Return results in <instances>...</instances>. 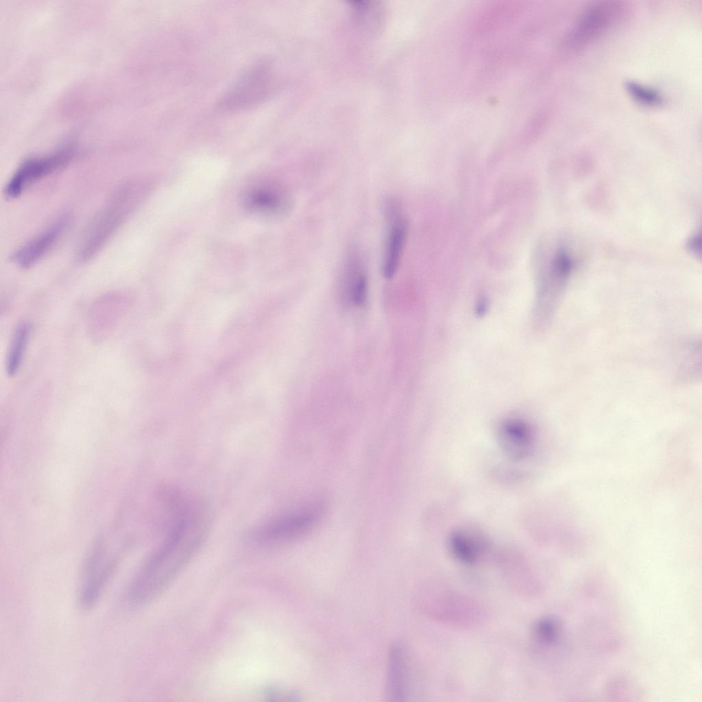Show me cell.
Listing matches in <instances>:
<instances>
[{"label":"cell","instance_id":"44dd1931","mask_svg":"<svg viewBox=\"0 0 702 702\" xmlns=\"http://www.w3.org/2000/svg\"><path fill=\"white\" fill-rule=\"evenodd\" d=\"M265 696L274 701H292L297 695L284 688L272 686L265 690Z\"/></svg>","mask_w":702,"mask_h":702},{"label":"cell","instance_id":"7c38bea8","mask_svg":"<svg viewBox=\"0 0 702 702\" xmlns=\"http://www.w3.org/2000/svg\"><path fill=\"white\" fill-rule=\"evenodd\" d=\"M67 220L61 219L17 249L12 261L23 268H28L40 260L54 245L66 227Z\"/></svg>","mask_w":702,"mask_h":702},{"label":"cell","instance_id":"4fadbf2b","mask_svg":"<svg viewBox=\"0 0 702 702\" xmlns=\"http://www.w3.org/2000/svg\"><path fill=\"white\" fill-rule=\"evenodd\" d=\"M408 666L403 649L394 644L388 658L387 693L390 701H403L407 695Z\"/></svg>","mask_w":702,"mask_h":702},{"label":"cell","instance_id":"ac0fdd59","mask_svg":"<svg viewBox=\"0 0 702 702\" xmlns=\"http://www.w3.org/2000/svg\"><path fill=\"white\" fill-rule=\"evenodd\" d=\"M352 6L356 12V16L368 26H374L381 20L382 7L376 2L356 1L352 2Z\"/></svg>","mask_w":702,"mask_h":702},{"label":"cell","instance_id":"8992f818","mask_svg":"<svg viewBox=\"0 0 702 702\" xmlns=\"http://www.w3.org/2000/svg\"><path fill=\"white\" fill-rule=\"evenodd\" d=\"M383 213L385 234L381 271L386 279L396 274L403 253L408 234V221L399 202L394 197L383 201Z\"/></svg>","mask_w":702,"mask_h":702},{"label":"cell","instance_id":"7a4b0ae2","mask_svg":"<svg viewBox=\"0 0 702 702\" xmlns=\"http://www.w3.org/2000/svg\"><path fill=\"white\" fill-rule=\"evenodd\" d=\"M144 190L142 183L132 181L114 193L84 234L77 253L80 261L98 252L136 206Z\"/></svg>","mask_w":702,"mask_h":702},{"label":"cell","instance_id":"9c48e42d","mask_svg":"<svg viewBox=\"0 0 702 702\" xmlns=\"http://www.w3.org/2000/svg\"><path fill=\"white\" fill-rule=\"evenodd\" d=\"M71 149H63L48 156L33 158L23 162L14 172L5 186L10 197H16L32 183L53 173L66 164L72 157Z\"/></svg>","mask_w":702,"mask_h":702},{"label":"cell","instance_id":"2e32d148","mask_svg":"<svg viewBox=\"0 0 702 702\" xmlns=\"http://www.w3.org/2000/svg\"><path fill=\"white\" fill-rule=\"evenodd\" d=\"M450 548L453 556L463 564H472L478 559L476 544L463 533H455L451 536Z\"/></svg>","mask_w":702,"mask_h":702},{"label":"cell","instance_id":"3957f363","mask_svg":"<svg viewBox=\"0 0 702 702\" xmlns=\"http://www.w3.org/2000/svg\"><path fill=\"white\" fill-rule=\"evenodd\" d=\"M418 603L420 609L431 618L452 626L474 625L483 620L485 614L479 603L442 585L426 588L420 592Z\"/></svg>","mask_w":702,"mask_h":702},{"label":"cell","instance_id":"6da1fadb","mask_svg":"<svg viewBox=\"0 0 702 702\" xmlns=\"http://www.w3.org/2000/svg\"><path fill=\"white\" fill-rule=\"evenodd\" d=\"M173 514L166 539L128 585L125 600L130 607L145 605L159 596L195 556L205 539L210 518L204 503H184Z\"/></svg>","mask_w":702,"mask_h":702},{"label":"cell","instance_id":"8fae6325","mask_svg":"<svg viewBox=\"0 0 702 702\" xmlns=\"http://www.w3.org/2000/svg\"><path fill=\"white\" fill-rule=\"evenodd\" d=\"M341 295L345 302L356 306L367 302L368 280L365 263L360 253L350 248L344 257L339 282Z\"/></svg>","mask_w":702,"mask_h":702},{"label":"cell","instance_id":"277c9868","mask_svg":"<svg viewBox=\"0 0 702 702\" xmlns=\"http://www.w3.org/2000/svg\"><path fill=\"white\" fill-rule=\"evenodd\" d=\"M118 565L115 557L106 556L101 543L97 544L83 563L77 589V603L89 609L98 601Z\"/></svg>","mask_w":702,"mask_h":702},{"label":"cell","instance_id":"30bf717a","mask_svg":"<svg viewBox=\"0 0 702 702\" xmlns=\"http://www.w3.org/2000/svg\"><path fill=\"white\" fill-rule=\"evenodd\" d=\"M322 512L319 505L276 518L254 531L256 539L285 540L300 536L316 524Z\"/></svg>","mask_w":702,"mask_h":702},{"label":"cell","instance_id":"5bb4252c","mask_svg":"<svg viewBox=\"0 0 702 702\" xmlns=\"http://www.w3.org/2000/svg\"><path fill=\"white\" fill-rule=\"evenodd\" d=\"M500 440L506 451L515 458H523L531 450L533 435L526 425L511 422L503 426Z\"/></svg>","mask_w":702,"mask_h":702},{"label":"cell","instance_id":"5b68a950","mask_svg":"<svg viewBox=\"0 0 702 702\" xmlns=\"http://www.w3.org/2000/svg\"><path fill=\"white\" fill-rule=\"evenodd\" d=\"M272 73L270 64L261 61L239 79V82L218 102L221 110L243 109L261 101L272 88Z\"/></svg>","mask_w":702,"mask_h":702},{"label":"cell","instance_id":"ba28073f","mask_svg":"<svg viewBox=\"0 0 702 702\" xmlns=\"http://www.w3.org/2000/svg\"><path fill=\"white\" fill-rule=\"evenodd\" d=\"M623 5L614 1H600L587 8L581 14L568 36L573 47L587 44L617 23Z\"/></svg>","mask_w":702,"mask_h":702},{"label":"cell","instance_id":"d6986e66","mask_svg":"<svg viewBox=\"0 0 702 702\" xmlns=\"http://www.w3.org/2000/svg\"><path fill=\"white\" fill-rule=\"evenodd\" d=\"M559 631V622L550 617H545L539 620L534 627L536 638L544 644H553L557 641Z\"/></svg>","mask_w":702,"mask_h":702},{"label":"cell","instance_id":"ffe728a7","mask_svg":"<svg viewBox=\"0 0 702 702\" xmlns=\"http://www.w3.org/2000/svg\"><path fill=\"white\" fill-rule=\"evenodd\" d=\"M553 267V272L559 278H564L570 273L572 268V262L565 251L560 250L558 252L554 258Z\"/></svg>","mask_w":702,"mask_h":702},{"label":"cell","instance_id":"e0dca14e","mask_svg":"<svg viewBox=\"0 0 702 702\" xmlns=\"http://www.w3.org/2000/svg\"><path fill=\"white\" fill-rule=\"evenodd\" d=\"M626 88L634 99L644 105L657 106L662 102L660 93L651 87L629 81L626 84Z\"/></svg>","mask_w":702,"mask_h":702},{"label":"cell","instance_id":"9a60e30c","mask_svg":"<svg viewBox=\"0 0 702 702\" xmlns=\"http://www.w3.org/2000/svg\"><path fill=\"white\" fill-rule=\"evenodd\" d=\"M31 329L29 322H23L14 332L6 361V372L10 376L15 375L20 369Z\"/></svg>","mask_w":702,"mask_h":702},{"label":"cell","instance_id":"52a82bcc","mask_svg":"<svg viewBox=\"0 0 702 702\" xmlns=\"http://www.w3.org/2000/svg\"><path fill=\"white\" fill-rule=\"evenodd\" d=\"M241 200L250 215L262 219H276L285 216L292 205L288 191L269 180L254 182L243 190Z\"/></svg>","mask_w":702,"mask_h":702}]
</instances>
